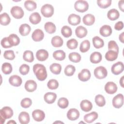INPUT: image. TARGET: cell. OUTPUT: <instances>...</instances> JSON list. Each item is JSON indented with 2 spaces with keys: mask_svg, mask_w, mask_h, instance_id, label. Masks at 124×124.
<instances>
[{
  "mask_svg": "<svg viewBox=\"0 0 124 124\" xmlns=\"http://www.w3.org/2000/svg\"><path fill=\"white\" fill-rule=\"evenodd\" d=\"M33 71L36 78L40 81L45 80L47 76L45 66L40 63H36L33 66Z\"/></svg>",
  "mask_w": 124,
  "mask_h": 124,
  "instance_id": "cell-1",
  "label": "cell"
},
{
  "mask_svg": "<svg viewBox=\"0 0 124 124\" xmlns=\"http://www.w3.org/2000/svg\"><path fill=\"white\" fill-rule=\"evenodd\" d=\"M74 8L78 12L80 13H84L88 10L89 4L88 2L85 0H77L74 4Z\"/></svg>",
  "mask_w": 124,
  "mask_h": 124,
  "instance_id": "cell-2",
  "label": "cell"
},
{
  "mask_svg": "<svg viewBox=\"0 0 124 124\" xmlns=\"http://www.w3.org/2000/svg\"><path fill=\"white\" fill-rule=\"evenodd\" d=\"M42 15L45 17H51L54 14V7L49 4H45L41 8Z\"/></svg>",
  "mask_w": 124,
  "mask_h": 124,
  "instance_id": "cell-3",
  "label": "cell"
},
{
  "mask_svg": "<svg viewBox=\"0 0 124 124\" xmlns=\"http://www.w3.org/2000/svg\"><path fill=\"white\" fill-rule=\"evenodd\" d=\"M93 73L95 78L99 79L105 78L108 75L107 69L105 67L102 66L95 68Z\"/></svg>",
  "mask_w": 124,
  "mask_h": 124,
  "instance_id": "cell-4",
  "label": "cell"
},
{
  "mask_svg": "<svg viewBox=\"0 0 124 124\" xmlns=\"http://www.w3.org/2000/svg\"><path fill=\"white\" fill-rule=\"evenodd\" d=\"M12 16L16 19H20L22 18L24 15L23 10L21 7L18 6H13L10 10Z\"/></svg>",
  "mask_w": 124,
  "mask_h": 124,
  "instance_id": "cell-5",
  "label": "cell"
},
{
  "mask_svg": "<svg viewBox=\"0 0 124 124\" xmlns=\"http://www.w3.org/2000/svg\"><path fill=\"white\" fill-rule=\"evenodd\" d=\"M113 106L116 108H121L124 104V95L122 93H119L115 96L112 99V101Z\"/></svg>",
  "mask_w": 124,
  "mask_h": 124,
  "instance_id": "cell-6",
  "label": "cell"
},
{
  "mask_svg": "<svg viewBox=\"0 0 124 124\" xmlns=\"http://www.w3.org/2000/svg\"><path fill=\"white\" fill-rule=\"evenodd\" d=\"M124 69V63L122 62H118L114 63L111 68L112 74L115 75H118L122 73Z\"/></svg>",
  "mask_w": 124,
  "mask_h": 124,
  "instance_id": "cell-7",
  "label": "cell"
},
{
  "mask_svg": "<svg viewBox=\"0 0 124 124\" xmlns=\"http://www.w3.org/2000/svg\"><path fill=\"white\" fill-rule=\"evenodd\" d=\"M0 117L4 119H10L13 115V110L9 107H4L0 109Z\"/></svg>",
  "mask_w": 124,
  "mask_h": 124,
  "instance_id": "cell-8",
  "label": "cell"
},
{
  "mask_svg": "<svg viewBox=\"0 0 124 124\" xmlns=\"http://www.w3.org/2000/svg\"><path fill=\"white\" fill-rule=\"evenodd\" d=\"M105 90L107 93L112 94L117 91L118 87L117 85L113 82H108L105 85Z\"/></svg>",
  "mask_w": 124,
  "mask_h": 124,
  "instance_id": "cell-9",
  "label": "cell"
},
{
  "mask_svg": "<svg viewBox=\"0 0 124 124\" xmlns=\"http://www.w3.org/2000/svg\"><path fill=\"white\" fill-rule=\"evenodd\" d=\"M91 77V74L89 70L87 69H83L78 74V78L81 81L85 82L90 79Z\"/></svg>",
  "mask_w": 124,
  "mask_h": 124,
  "instance_id": "cell-10",
  "label": "cell"
},
{
  "mask_svg": "<svg viewBox=\"0 0 124 124\" xmlns=\"http://www.w3.org/2000/svg\"><path fill=\"white\" fill-rule=\"evenodd\" d=\"M33 119L37 122H41L45 118V112L40 109H35L32 112Z\"/></svg>",
  "mask_w": 124,
  "mask_h": 124,
  "instance_id": "cell-11",
  "label": "cell"
},
{
  "mask_svg": "<svg viewBox=\"0 0 124 124\" xmlns=\"http://www.w3.org/2000/svg\"><path fill=\"white\" fill-rule=\"evenodd\" d=\"M79 112L76 108H72L68 110L67 113V117L70 121H75L79 117Z\"/></svg>",
  "mask_w": 124,
  "mask_h": 124,
  "instance_id": "cell-12",
  "label": "cell"
},
{
  "mask_svg": "<svg viewBox=\"0 0 124 124\" xmlns=\"http://www.w3.org/2000/svg\"><path fill=\"white\" fill-rule=\"evenodd\" d=\"M44 37V33L42 30L39 29L35 30L32 33L31 38L35 42L42 41Z\"/></svg>",
  "mask_w": 124,
  "mask_h": 124,
  "instance_id": "cell-13",
  "label": "cell"
},
{
  "mask_svg": "<svg viewBox=\"0 0 124 124\" xmlns=\"http://www.w3.org/2000/svg\"><path fill=\"white\" fill-rule=\"evenodd\" d=\"M9 82L13 86L19 87L22 83V79L20 77L17 75H13L9 78Z\"/></svg>",
  "mask_w": 124,
  "mask_h": 124,
  "instance_id": "cell-14",
  "label": "cell"
},
{
  "mask_svg": "<svg viewBox=\"0 0 124 124\" xmlns=\"http://www.w3.org/2000/svg\"><path fill=\"white\" fill-rule=\"evenodd\" d=\"M80 16L75 14H70L68 17V22L69 24L72 26H76L80 23Z\"/></svg>",
  "mask_w": 124,
  "mask_h": 124,
  "instance_id": "cell-15",
  "label": "cell"
},
{
  "mask_svg": "<svg viewBox=\"0 0 124 124\" xmlns=\"http://www.w3.org/2000/svg\"><path fill=\"white\" fill-rule=\"evenodd\" d=\"M36 57L39 61H45L48 57V52L44 49H39L36 53Z\"/></svg>",
  "mask_w": 124,
  "mask_h": 124,
  "instance_id": "cell-16",
  "label": "cell"
},
{
  "mask_svg": "<svg viewBox=\"0 0 124 124\" xmlns=\"http://www.w3.org/2000/svg\"><path fill=\"white\" fill-rule=\"evenodd\" d=\"M111 27L108 25L102 26L99 30L100 34L103 37H108L110 36L112 33Z\"/></svg>",
  "mask_w": 124,
  "mask_h": 124,
  "instance_id": "cell-17",
  "label": "cell"
},
{
  "mask_svg": "<svg viewBox=\"0 0 124 124\" xmlns=\"http://www.w3.org/2000/svg\"><path fill=\"white\" fill-rule=\"evenodd\" d=\"M37 83L33 80H28L25 84V89L28 92H33L37 89Z\"/></svg>",
  "mask_w": 124,
  "mask_h": 124,
  "instance_id": "cell-18",
  "label": "cell"
},
{
  "mask_svg": "<svg viewBox=\"0 0 124 124\" xmlns=\"http://www.w3.org/2000/svg\"><path fill=\"white\" fill-rule=\"evenodd\" d=\"M57 98V94L52 92H48L45 94L44 99L45 101L49 104L53 103Z\"/></svg>",
  "mask_w": 124,
  "mask_h": 124,
  "instance_id": "cell-19",
  "label": "cell"
},
{
  "mask_svg": "<svg viewBox=\"0 0 124 124\" xmlns=\"http://www.w3.org/2000/svg\"><path fill=\"white\" fill-rule=\"evenodd\" d=\"M98 113L95 111H93L91 113L86 114L84 116V120L87 123L90 124L94 122L98 118Z\"/></svg>",
  "mask_w": 124,
  "mask_h": 124,
  "instance_id": "cell-20",
  "label": "cell"
},
{
  "mask_svg": "<svg viewBox=\"0 0 124 124\" xmlns=\"http://www.w3.org/2000/svg\"><path fill=\"white\" fill-rule=\"evenodd\" d=\"M80 107L81 109L85 112H88L92 110L93 108V105L91 101L88 100H83L80 103Z\"/></svg>",
  "mask_w": 124,
  "mask_h": 124,
  "instance_id": "cell-21",
  "label": "cell"
},
{
  "mask_svg": "<svg viewBox=\"0 0 124 124\" xmlns=\"http://www.w3.org/2000/svg\"><path fill=\"white\" fill-rule=\"evenodd\" d=\"M102 59V55L99 52L95 51L92 53L90 57V60L92 63H98Z\"/></svg>",
  "mask_w": 124,
  "mask_h": 124,
  "instance_id": "cell-22",
  "label": "cell"
},
{
  "mask_svg": "<svg viewBox=\"0 0 124 124\" xmlns=\"http://www.w3.org/2000/svg\"><path fill=\"white\" fill-rule=\"evenodd\" d=\"M87 33L88 31L87 29L82 26H78L75 30L76 35L79 38H82L85 37L87 35Z\"/></svg>",
  "mask_w": 124,
  "mask_h": 124,
  "instance_id": "cell-23",
  "label": "cell"
},
{
  "mask_svg": "<svg viewBox=\"0 0 124 124\" xmlns=\"http://www.w3.org/2000/svg\"><path fill=\"white\" fill-rule=\"evenodd\" d=\"M18 121L21 124H28L30 121L29 114L26 111H22L20 112L18 116Z\"/></svg>",
  "mask_w": 124,
  "mask_h": 124,
  "instance_id": "cell-24",
  "label": "cell"
},
{
  "mask_svg": "<svg viewBox=\"0 0 124 124\" xmlns=\"http://www.w3.org/2000/svg\"><path fill=\"white\" fill-rule=\"evenodd\" d=\"M82 21L85 25L87 26H91L93 25L95 22V17L92 14H88L83 16Z\"/></svg>",
  "mask_w": 124,
  "mask_h": 124,
  "instance_id": "cell-25",
  "label": "cell"
},
{
  "mask_svg": "<svg viewBox=\"0 0 124 124\" xmlns=\"http://www.w3.org/2000/svg\"><path fill=\"white\" fill-rule=\"evenodd\" d=\"M119 16L120 13L116 9H111L109 10L107 13V17L110 20L114 21L117 19Z\"/></svg>",
  "mask_w": 124,
  "mask_h": 124,
  "instance_id": "cell-26",
  "label": "cell"
},
{
  "mask_svg": "<svg viewBox=\"0 0 124 124\" xmlns=\"http://www.w3.org/2000/svg\"><path fill=\"white\" fill-rule=\"evenodd\" d=\"M31 31L30 26L27 24H22L19 28V32L23 36L28 35Z\"/></svg>",
  "mask_w": 124,
  "mask_h": 124,
  "instance_id": "cell-27",
  "label": "cell"
},
{
  "mask_svg": "<svg viewBox=\"0 0 124 124\" xmlns=\"http://www.w3.org/2000/svg\"><path fill=\"white\" fill-rule=\"evenodd\" d=\"M29 20L31 24L36 25L41 21V17L38 12H34L30 15L29 17Z\"/></svg>",
  "mask_w": 124,
  "mask_h": 124,
  "instance_id": "cell-28",
  "label": "cell"
},
{
  "mask_svg": "<svg viewBox=\"0 0 124 124\" xmlns=\"http://www.w3.org/2000/svg\"><path fill=\"white\" fill-rule=\"evenodd\" d=\"M51 43L52 45L55 47H61L63 45V39L60 36H55L51 39Z\"/></svg>",
  "mask_w": 124,
  "mask_h": 124,
  "instance_id": "cell-29",
  "label": "cell"
},
{
  "mask_svg": "<svg viewBox=\"0 0 124 124\" xmlns=\"http://www.w3.org/2000/svg\"><path fill=\"white\" fill-rule=\"evenodd\" d=\"M92 42L93 46L97 49L103 47L104 45V42L103 40L97 36H94L93 38Z\"/></svg>",
  "mask_w": 124,
  "mask_h": 124,
  "instance_id": "cell-30",
  "label": "cell"
},
{
  "mask_svg": "<svg viewBox=\"0 0 124 124\" xmlns=\"http://www.w3.org/2000/svg\"><path fill=\"white\" fill-rule=\"evenodd\" d=\"M118 53L113 50H108L105 54V58L108 61H114L117 59Z\"/></svg>",
  "mask_w": 124,
  "mask_h": 124,
  "instance_id": "cell-31",
  "label": "cell"
},
{
  "mask_svg": "<svg viewBox=\"0 0 124 124\" xmlns=\"http://www.w3.org/2000/svg\"><path fill=\"white\" fill-rule=\"evenodd\" d=\"M44 28L45 31L49 34H52L56 31V27L55 25L51 22H47L45 24Z\"/></svg>",
  "mask_w": 124,
  "mask_h": 124,
  "instance_id": "cell-32",
  "label": "cell"
},
{
  "mask_svg": "<svg viewBox=\"0 0 124 124\" xmlns=\"http://www.w3.org/2000/svg\"><path fill=\"white\" fill-rule=\"evenodd\" d=\"M53 58L58 61H63L65 59L66 54L64 51L62 50H58L53 53Z\"/></svg>",
  "mask_w": 124,
  "mask_h": 124,
  "instance_id": "cell-33",
  "label": "cell"
},
{
  "mask_svg": "<svg viewBox=\"0 0 124 124\" xmlns=\"http://www.w3.org/2000/svg\"><path fill=\"white\" fill-rule=\"evenodd\" d=\"M11 22V18L6 13H3L0 15V23L3 26H6L9 24Z\"/></svg>",
  "mask_w": 124,
  "mask_h": 124,
  "instance_id": "cell-34",
  "label": "cell"
},
{
  "mask_svg": "<svg viewBox=\"0 0 124 124\" xmlns=\"http://www.w3.org/2000/svg\"><path fill=\"white\" fill-rule=\"evenodd\" d=\"M49 69L53 74L55 75H59L61 72L62 66L59 63H53L50 65Z\"/></svg>",
  "mask_w": 124,
  "mask_h": 124,
  "instance_id": "cell-35",
  "label": "cell"
},
{
  "mask_svg": "<svg viewBox=\"0 0 124 124\" xmlns=\"http://www.w3.org/2000/svg\"><path fill=\"white\" fill-rule=\"evenodd\" d=\"M23 58L24 61L29 62H31L34 61L33 52L31 50H26L23 54Z\"/></svg>",
  "mask_w": 124,
  "mask_h": 124,
  "instance_id": "cell-36",
  "label": "cell"
},
{
  "mask_svg": "<svg viewBox=\"0 0 124 124\" xmlns=\"http://www.w3.org/2000/svg\"><path fill=\"white\" fill-rule=\"evenodd\" d=\"M69 60L73 62L77 63L80 61L81 57L80 55L78 52H71L68 55Z\"/></svg>",
  "mask_w": 124,
  "mask_h": 124,
  "instance_id": "cell-37",
  "label": "cell"
},
{
  "mask_svg": "<svg viewBox=\"0 0 124 124\" xmlns=\"http://www.w3.org/2000/svg\"><path fill=\"white\" fill-rule=\"evenodd\" d=\"M25 8L29 11H32L35 10L37 7L36 3L33 0H26L24 2Z\"/></svg>",
  "mask_w": 124,
  "mask_h": 124,
  "instance_id": "cell-38",
  "label": "cell"
},
{
  "mask_svg": "<svg viewBox=\"0 0 124 124\" xmlns=\"http://www.w3.org/2000/svg\"><path fill=\"white\" fill-rule=\"evenodd\" d=\"M8 37L10 43L13 46H17L20 43V39L16 34H11Z\"/></svg>",
  "mask_w": 124,
  "mask_h": 124,
  "instance_id": "cell-39",
  "label": "cell"
},
{
  "mask_svg": "<svg viewBox=\"0 0 124 124\" xmlns=\"http://www.w3.org/2000/svg\"><path fill=\"white\" fill-rule=\"evenodd\" d=\"M90 42L88 40L83 41L80 45L79 50L82 53L87 52L90 48Z\"/></svg>",
  "mask_w": 124,
  "mask_h": 124,
  "instance_id": "cell-40",
  "label": "cell"
},
{
  "mask_svg": "<svg viewBox=\"0 0 124 124\" xmlns=\"http://www.w3.org/2000/svg\"><path fill=\"white\" fill-rule=\"evenodd\" d=\"M1 70L3 73L5 75L10 74L13 70L12 66L9 62H4L2 64Z\"/></svg>",
  "mask_w": 124,
  "mask_h": 124,
  "instance_id": "cell-41",
  "label": "cell"
},
{
  "mask_svg": "<svg viewBox=\"0 0 124 124\" xmlns=\"http://www.w3.org/2000/svg\"><path fill=\"white\" fill-rule=\"evenodd\" d=\"M61 33L64 37L68 38L72 35V31L68 26H63L61 29Z\"/></svg>",
  "mask_w": 124,
  "mask_h": 124,
  "instance_id": "cell-42",
  "label": "cell"
},
{
  "mask_svg": "<svg viewBox=\"0 0 124 124\" xmlns=\"http://www.w3.org/2000/svg\"><path fill=\"white\" fill-rule=\"evenodd\" d=\"M95 102L96 105L100 107L104 106L106 104L105 98L102 94H97L95 96Z\"/></svg>",
  "mask_w": 124,
  "mask_h": 124,
  "instance_id": "cell-43",
  "label": "cell"
},
{
  "mask_svg": "<svg viewBox=\"0 0 124 124\" xmlns=\"http://www.w3.org/2000/svg\"><path fill=\"white\" fill-rule=\"evenodd\" d=\"M76 71V68L74 66L71 64L67 65L64 68V74L67 76H73Z\"/></svg>",
  "mask_w": 124,
  "mask_h": 124,
  "instance_id": "cell-44",
  "label": "cell"
},
{
  "mask_svg": "<svg viewBox=\"0 0 124 124\" xmlns=\"http://www.w3.org/2000/svg\"><path fill=\"white\" fill-rule=\"evenodd\" d=\"M111 0H97V3L98 6L101 8H107L110 6L111 4Z\"/></svg>",
  "mask_w": 124,
  "mask_h": 124,
  "instance_id": "cell-45",
  "label": "cell"
},
{
  "mask_svg": "<svg viewBox=\"0 0 124 124\" xmlns=\"http://www.w3.org/2000/svg\"><path fill=\"white\" fill-rule=\"evenodd\" d=\"M57 104L60 108L64 109L68 106L69 101L67 98L65 97H61L58 100Z\"/></svg>",
  "mask_w": 124,
  "mask_h": 124,
  "instance_id": "cell-46",
  "label": "cell"
},
{
  "mask_svg": "<svg viewBox=\"0 0 124 124\" xmlns=\"http://www.w3.org/2000/svg\"><path fill=\"white\" fill-rule=\"evenodd\" d=\"M47 86L50 90H55L59 87V82L55 79H51L48 81Z\"/></svg>",
  "mask_w": 124,
  "mask_h": 124,
  "instance_id": "cell-47",
  "label": "cell"
},
{
  "mask_svg": "<svg viewBox=\"0 0 124 124\" xmlns=\"http://www.w3.org/2000/svg\"><path fill=\"white\" fill-rule=\"evenodd\" d=\"M78 45V42L75 39L72 38L68 40L66 43L67 47L70 49H76Z\"/></svg>",
  "mask_w": 124,
  "mask_h": 124,
  "instance_id": "cell-48",
  "label": "cell"
},
{
  "mask_svg": "<svg viewBox=\"0 0 124 124\" xmlns=\"http://www.w3.org/2000/svg\"><path fill=\"white\" fill-rule=\"evenodd\" d=\"M108 49L119 53V47L116 42L114 40H110L108 43Z\"/></svg>",
  "mask_w": 124,
  "mask_h": 124,
  "instance_id": "cell-49",
  "label": "cell"
},
{
  "mask_svg": "<svg viewBox=\"0 0 124 124\" xmlns=\"http://www.w3.org/2000/svg\"><path fill=\"white\" fill-rule=\"evenodd\" d=\"M32 104V101L30 98H24L21 101L20 105L21 106L24 108H29Z\"/></svg>",
  "mask_w": 124,
  "mask_h": 124,
  "instance_id": "cell-50",
  "label": "cell"
},
{
  "mask_svg": "<svg viewBox=\"0 0 124 124\" xmlns=\"http://www.w3.org/2000/svg\"><path fill=\"white\" fill-rule=\"evenodd\" d=\"M3 57L5 59L13 60L15 58V54L14 51L12 50H6L4 52Z\"/></svg>",
  "mask_w": 124,
  "mask_h": 124,
  "instance_id": "cell-51",
  "label": "cell"
},
{
  "mask_svg": "<svg viewBox=\"0 0 124 124\" xmlns=\"http://www.w3.org/2000/svg\"><path fill=\"white\" fill-rule=\"evenodd\" d=\"M19 71L22 75H26L29 72L30 66L26 64H22L19 67Z\"/></svg>",
  "mask_w": 124,
  "mask_h": 124,
  "instance_id": "cell-52",
  "label": "cell"
},
{
  "mask_svg": "<svg viewBox=\"0 0 124 124\" xmlns=\"http://www.w3.org/2000/svg\"><path fill=\"white\" fill-rule=\"evenodd\" d=\"M0 44L1 46L5 48H10L11 47H12L13 46L10 43V41L9 40L8 37H6L3 38H2L1 40Z\"/></svg>",
  "mask_w": 124,
  "mask_h": 124,
  "instance_id": "cell-53",
  "label": "cell"
},
{
  "mask_svg": "<svg viewBox=\"0 0 124 124\" xmlns=\"http://www.w3.org/2000/svg\"><path fill=\"white\" fill-rule=\"evenodd\" d=\"M124 28V23L122 21H118L114 25V29L117 31L122 30Z\"/></svg>",
  "mask_w": 124,
  "mask_h": 124,
  "instance_id": "cell-54",
  "label": "cell"
},
{
  "mask_svg": "<svg viewBox=\"0 0 124 124\" xmlns=\"http://www.w3.org/2000/svg\"><path fill=\"white\" fill-rule=\"evenodd\" d=\"M124 1L123 0H120L118 2V6L119 9L123 12H124Z\"/></svg>",
  "mask_w": 124,
  "mask_h": 124,
  "instance_id": "cell-55",
  "label": "cell"
},
{
  "mask_svg": "<svg viewBox=\"0 0 124 124\" xmlns=\"http://www.w3.org/2000/svg\"><path fill=\"white\" fill-rule=\"evenodd\" d=\"M124 32H122V33L119 35V40H120L122 43H124Z\"/></svg>",
  "mask_w": 124,
  "mask_h": 124,
  "instance_id": "cell-56",
  "label": "cell"
},
{
  "mask_svg": "<svg viewBox=\"0 0 124 124\" xmlns=\"http://www.w3.org/2000/svg\"><path fill=\"white\" fill-rule=\"evenodd\" d=\"M124 76H122L120 79V84L122 88L124 87Z\"/></svg>",
  "mask_w": 124,
  "mask_h": 124,
  "instance_id": "cell-57",
  "label": "cell"
},
{
  "mask_svg": "<svg viewBox=\"0 0 124 124\" xmlns=\"http://www.w3.org/2000/svg\"><path fill=\"white\" fill-rule=\"evenodd\" d=\"M7 124H16V123L14 120H10L7 123Z\"/></svg>",
  "mask_w": 124,
  "mask_h": 124,
  "instance_id": "cell-58",
  "label": "cell"
},
{
  "mask_svg": "<svg viewBox=\"0 0 124 124\" xmlns=\"http://www.w3.org/2000/svg\"><path fill=\"white\" fill-rule=\"evenodd\" d=\"M56 123H60V124H63V122H61V121H56L53 123V124H56Z\"/></svg>",
  "mask_w": 124,
  "mask_h": 124,
  "instance_id": "cell-59",
  "label": "cell"
},
{
  "mask_svg": "<svg viewBox=\"0 0 124 124\" xmlns=\"http://www.w3.org/2000/svg\"><path fill=\"white\" fill-rule=\"evenodd\" d=\"M84 123V122H80L79 123Z\"/></svg>",
  "mask_w": 124,
  "mask_h": 124,
  "instance_id": "cell-60",
  "label": "cell"
}]
</instances>
